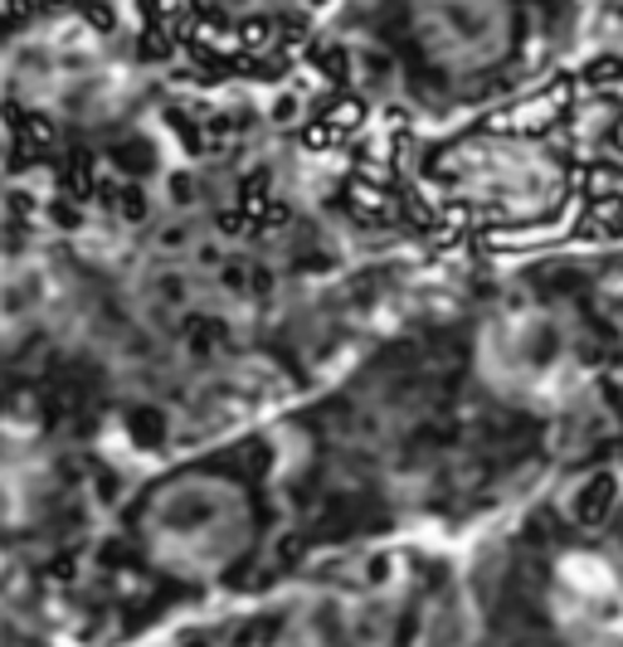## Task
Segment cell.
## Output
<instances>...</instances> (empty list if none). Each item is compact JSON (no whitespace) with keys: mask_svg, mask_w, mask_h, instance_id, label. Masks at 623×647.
Masks as SVG:
<instances>
[{"mask_svg":"<svg viewBox=\"0 0 623 647\" xmlns=\"http://www.w3.org/2000/svg\"><path fill=\"white\" fill-rule=\"evenodd\" d=\"M142 560L181 585H214L234 575L259 540V506L239 473L190 463L157 477L132 512Z\"/></svg>","mask_w":623,"mask_h":647,"instance_id":"obj_1","label":"cell"},{"mask_svg":"<svg viewBox=\"0 0 623 647\" xmlns=\"http://www.w3.org/2000/svg\"><path fill=\"white\" fill-rule=\"evenodd\" d=\"M506 6L502 0H419L414 34L419 49L439 69H482L506 49Z\"/></svg>","mask_w":623,"mask_h":647,"instance_id":"obj_5","label":"cell"},{"mask_svg":"<svg viewBox=\"0 0 623 647\" xmlns=\"http://www.w3.org/2000/svg\"><path fill=\"white\" fill-rule=\"evenodd\" d=\"M526 647H623V585L590 530L545 550L531 585Z\"/></svg>","mask_w":623,"mask_h":647,"instance_id":"obj_2","label":"cell"},{"mask_svg":"<svg viewBox=\"0 0 623 647\" xmlns=\"http://www.w3.org/2000/svg\"><path fill=\"white\" fill-rule=\"evenodd\" d=\"M482 380L502 400L531 404V410H561L580 390V355L570 351V336L555 316L536 307H516L488 322L478 351Z\"/></svg>","mask_w":623,"mask_h":647,"instance_id":"obj_4","label":"cell"},{"mask_svg":"<svg viewBox=\"0 0 623 647\" xmlns=\"http://www.w3.org/2000/svg\"><path fill=\"white\" fill-rule=\"evenodd\" d=\"M439 175L449 185V200L492 224H536L565 195V171L555 166L551 151L512 132H488L453 146Z\"/></svg>","mask_w":623,"mask_h":647,"instance_id":"obj_3","label":"cell"}]
</instances>
